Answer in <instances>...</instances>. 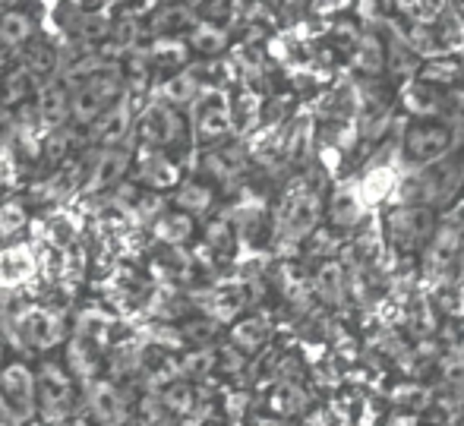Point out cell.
Wrapping results in <instances>:
<instances>
[{"label":"cell","instance_id":"12","mask_svg":"<svg viewBox=\"0 0 464 426\" xmlns=\"http://www.w3.org/2000/svg\"><path fill=\"white\" fill-rule=\"evenodd\" d=\"M193 121H196V133L202 140H218L231 130V108L227 102L218 95V92H208V95L196 98V108H193Z\"/></svg>","mask_w":464,"mask_h":426},{"label":"cell","instance_id":"22","mask_svg":"<svg viewBox=\"0 0 464 426\" xmlns=\"http://www.w3.org/2000/svg\"><path fill=\"white\" fill-rule=\"evenodd\" d=\"M208 206H212V189H208L206 183L189 180V183H184V187H180V193H178V208H180V212L202 215Z\"/></svg>","mask_w":464,"mask_h":426},{"label":"cell","instance_id":"6","mask_svg":"<svg viewBox=\"0 0 464 426\" xmlns=\"http://www.w3.org/2000/svg\"><path fill=\"white\" fill-rule=\"evenodd\" d=\"M449 146H452V130L436 121L408 123L404 140H401V149H404V155H408V161H417V165H433V161H440L442 155L449 152Z\"/></svg>","mask_w":464,"mask_h":426},{"label":"cell","instance_id":"9","mask_svg":"<svg viewBox=\"0 0 464 426\" xmlns=\"http://www.w3.org/2000/svg\"><path fill=\"white\" fill-rule=\"evenodd\" d=\"M35 111H38V123H42L48 133L67 127V117H73V92H70V85L63 82L61 76H54V80L38 92Z\"/></svg>","mask_w":464,"mask_h":426},{"label":"cell","instance_id":"26","mask_svg":"<svg viewBox=\"0 0 464 426\" xmlns=\"http://www.w3.org/2000/svg\"><path fill=\"white\" fill-rule=\"evenodd\" d=\"M189 23H193V13H189L187 6L174 4V6H165V10L155 16L152 29L155 32H174V29H180V25H189Z\"/></svg>","mask_w":464,"mask_h":426},{"label":"cell","instance_id":"14","mask_svg":"<svg viewBox=\"0 0 464 426\" xmlns=\"http://www.w3.org/2000/svg\"><path fill=\"white\" fill-rule=\"evenodd\" d=\"M89 130H92V146H102V149L121 146L123 136H127V130H130V108L123 102H117L114 108H111L104 117H98Z\"/></svg>","mask_w":464,"mask_h":426},{"label":"cell","instance_id":"25","mask_svg":"<svg viewBox=\"0 0 464 426\" xmlns=\"http://www.w3.org/2000/svg\"><path fill=\"white\" fill-rule=\"evenodd\" d=\"M316 291L323 294L325 300H342V268L338 266H323L319 268V275H316Z\"/></svg>","mask_w":464,"mask_h":426},{"label":"cell","instance_id":"2","mask_svg":"<svg viewBox=\"0 0 464 426\" xmlns=\"http://www.w3.org/2000/svg\"><path fill=\"white\" fill-rule=\"evenodd\" d=\"M38 376V421L48 426H61L73 414H80L82 385L70 373L63 357H42L35 366Z\"/></svg>","mask_w":464,"mask_h":426},{"label":"cell","instance_id":"31","mask_svg":"<svg viewBox=\"0 0 464 426\" xmlns=\"http://www.w3.org/2000/svg\"><path fill=\"white\" fill-rule=\"evenodd\" d=\"M357 215H361V208H357L348 196H338L335 206H332V218H335L338 225H354Z\"/></svg>","mask_w":464,"mask_h":426},{"label":"cell","instance_id":"3","mask_svg":"<svg viewBox=\"0 0 464 426\" xmlns=\"http://www.w3.org/2000/svg\"><path fill=\"white\" fill-rule=\"evenodd\" d=\"M0 402L13 411L25 426L38 417V376L35 366L23 357H10L0 363Z\"/></svg>","mask_w":464,"mask_h":426},{"label":"cell","instance_id":"17","mask_svg":"<svg viewBox=\"0 0 464 426\" xmlns=\"http://www.w3.org/2000/svg\"><path fill=\"white\" fill-rule=\"evenodd\" d=\"M35 35V23L32 16L19 10L0 13V48H25Z\"/></svg>","mask_w":464,"mask_h":426},{"label":"cell","instance_id":"23","mask_svg":"<svg viewBox=\"0 0 464 426\" xmlns=\"http://www.w3.org/2000/svg\"><path fill=\"white\" fill-rule=\"evenodd\" d=\"M23 63L32 70V73H44V76H51L57 70V57H54V51L48 48L44 42H32V44H25V51H23Z\"/></svg>","mask_w":464,"mask_h":426},{"label":"cell","instance_id":"11","mask_svg":"<svg viewBox=\"0 0 464 426\" xmlns=\"http://www.w3.org/2000/svg\"><path fill=\"white\" fill-rule=\"evenodd\" d=\"M130 152L121 146H111V149H98L95 155V165L89 170V180H86V193H104L111 187H121L123 174L130 170Z\"/></svg>","mask_w":464,"mask_h":426},{"label":"cell","instance_id":"28","mask_svg":"<svg viewBox=\"0 0 464 426\" xmlns=\"http://www.w3.org/2000/svg\"><path fill=\"white\" fill-rule=\"evenodd\" d=\"M385 54H382V44L376 42V38H363L361 44H357V63H361L367 73H376L379 67H382Z\"/></svg>","mask_w":464,"mask_h":426},{"label":"cell","instance_id":"30","mask_svg":"<svg viewBox=\"0 0 464 426\" xmlns=\"http://www.w3.org/2000/svg\"><path fill=\"white\" fill-rule=\"evenodd\" d=\"M423 80H430V82H455L459 80V67L455 63H449V61H440V63H430L427 70H423Z\"/></svg>","mask_w":464,"mask_h":426},{"label":"cell","instance_id":"10","mask_svg":"<svg viewBox=\"0 0 464 426\" xmlns=\"http://www.w3.org/2000/svg\"><path fill=\"white\" fill-rule=\"evenodd\" d=\"M430 231H433V212L427 206H404L389 218V237L401 250L420 244Z\"/></svg>","mask_w":464,"mask_h":426},{"label":"cell","instance_id":"27","mask_svg":"<svg viewBox=\"0 0 464 426\" xmlns=\"http://www.w3.org/2000/svg\"><path fill=\"white\" fill-rule=\"evenodd\" d=\"M111 32V23L102 16V13H86V16H80V38L82 42H104Z\"/></svg>","mask_w":464,"mask_h":426},{"label":"cell","instance_id":"21","mask_svg":"<svg viewBox=\"0 0 464 426\" xmlns=\"http://www.w3.org/2000/svg\"><path fill=\"white\" fill-rule=\"evenodd\" d=\"M196 98H199V82H196V76L189 70H180L161 85V102L165 104H196Z\"/></svg>","mask_w":464,"mask_h":426},{"label":"cell","instance_id":"8","mask_svg":"<svg viewBox=\"0 0 464 426\" xmlns=\"http://www.w3.org/2000/svg\"><path fill=\"white\" fill-rule=\"evenodd\" d=\"M38 275V253L29 244L0 247V291L13 294Z\"/></svg>","mask_w":464,"mask_h":426},{"label":"cell","instance_id":"19","mask_svg":"<svg viewBox=\"0 0 464 426\" xmlns=\"http://www.w3.org/2000/svg\"><path fill=\"white\" fill-rule=\"evenodd\" d=\"M269 408L276 411L278 417H294L306 408V392L300 389L297 382H278L276 389L269 392Z\"/></svg>","mask_w":464,"mask_h":426},{"label":"cell","instance_id":"7","mask_svg":"<svg viewBox=\"0 0 464 426\" xmlns=\"http://www.w3.org/2000/svg\"><path fill=\"white\" fill-rule=\"evenodd\" d=\"M136 123H140L142 149H161V152H165L168 146L180 142V136H184V121H180L178 111L165 102L149 104Z\"/></svg>","mask_w":464,"mask_h":426},{"label":"cell","instance_id":"20","mask_svg":"<svg viewBox=\"0 0 464 426\" xmlns=\"http://www.w3.org/2000/svg\"><path fill=\"white\" fill-rule=\"evenodd\" d=\"M266 338H269V325H266L263 319H240L231 332V341L240 353L259 351V347L266 344Z\"/></svg>","mask_w":464,"mask_h":426},{"label":"cell","instance_id":"5","mask_svg":"<svg viewBox=\"0 0 464 426\" xmlns=\"http://www.w3.org/2000/svg\"><path fill=\"white\" fill-rule=\"evenodd\" d=\"M82 411L98 426H130V404L123 395L121 382L114 379H98V382L82 389Z\"/></svg>","mask_w":464,"mask_h":426},{"label":"cell","instance_id":"32","mask_svg":"<svg viewBox=\"0 0 464 426\" xmlns=\"http://www.w3.org/2000/svg\"><path fill=\"white\" fill-rule=\"evenodd\" d=\"M259 426H281V423H276V421H263V423H259Z\"/></svg>","mask_w":464,"mask_h":426},{"label":"cell","instance_id":"15","mask_svg":"<svg viewBox=\"0 0 464 426\" xmlns=\"http://www.w3.org/2000/svg\"><path fill=\"white\" fill-rule=\"evenodd\" d=\"M281 228H285L291 237H304V234H310L313 228V218H316V199H313V193H291V199H287L285 206V215H281Z\"/></svg>","mask_w":464,"mask_h":426},{"label":"cell","instance_id":"1","mask_svg":"<svg viewBox=\"0 0 464 426\" xmlns=\"http://www.w3.org/2000/svg\"><path fill=\"white\" fill-rule=\"evenodd\" d=\"M0 329L10 338L13 351L42 353V357L70 341L67 319L42 304H13V310L0 319Z\"/></svg>","mask_w":464,"mask_h":426},{"label":"cell","instance_id":"18","mask_svg":"<svg viewBox=\"0 0 464 426\" xmlns=\"http://www.w3.org/2000/svg\"><path fill=\"white\" fill-rule=\"evenodd\" d=\"M155 237L168 247H184L193 237V215L187 212H165L155 221Z\"/></svg>","mask_w":464,"mask_h":426},{"label":"cell","instance_id":"16","mask_svg":"<svg viewBox=\"0 0 464 426\" xmlns=\"http://www.w3.org/2000/svg\"><path fill=\"white\" fill-rule=\"evenodd\" d=\"M32 89H35V73H32L25 63H19V67H10L4 76H0V104L4 108H23L25 98L32 95Z\"/></svg>","mask_w":464,"mask_h":426},{"label":"cell","instance_id":"29","mask_svg":"<svg viewBox=\"0 0 464 426\" xmlns=\"http://www.w3.org/2000/svg\"><path fill=\"white\" fill-rule=\"evenodd\" d=\"M25 225V212L19 208V202H6L0 208V234H16Z\"/></svg>","mask_w":464,"mask_h":426},{"label":"cell","instance_id":"4","mask_svg":"<svg viewBox=\"0 0 464 426\" xmlns=\"http://www.w3.org/2000/svg\"><path fill=\"white\" fill-rule=\"evenodd\" d=\"M121 98V73L117 67H108L102 73L89 76L73 89V123L92 127L98 117H104Z\"/></svg>","mask_w":464,"mask_h":426},{"label":"cell","instance_id":"24","mask_svg":"<svg viewBox=\"0 0 464 426\" xmlns=\"http://www.w3.org/2000/svg\"><path fill=\"white\" fill-rule=\"evenodd\" d=\"M189 42H193V48L202 51V54H218V51L225 48V35H221V32L215 29V25H208V23L196 25Z\"/></svg>","mask_w":464,"mask_h":426},{"label":"cell","instance_id":"13","mask_svg":"<svg viewBox=\"0 0 464 426\" xmlns=\"http://www.w3.org/2000/svg\"><path fill=\"white\" fill-rule=\"evenodd\" d=\"M136 170H140V180L149 189H168L180 180L178 165L161 149H142L140 159H136Z\"/></svg>","mask_w":464,"mask_h":426}]
</instances>
